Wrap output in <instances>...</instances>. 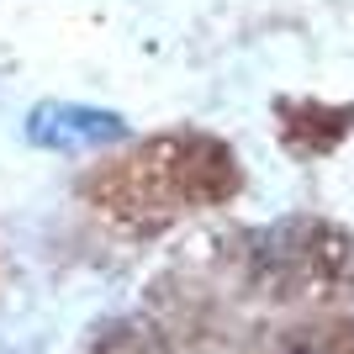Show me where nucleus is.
<instances>
[{
    "instance_id": "f257e3e1",
    "label": "nucleus",
    "mask_w": 354,
    "mask_h": 354,
    "mask_svg": "<svg viewBox=\"0 0 354 354\" xmlns=\"http://www.w3.org/2000/svg\"><path fill=\"white\" fill-rule=\"evenodd\" d=\"M133 138L122 111L85 101H43L27 111V143L53 148V153H95V148H117Z\"/></svg>"
},
{
    "instance_id": "f03ea898",
    "label": "nucleus",
    "mask_w": 354,
    "mask_h": 354,
    "mask_svg": "<svg viewBox=\"0 0 354 354\" xmlns=\"http://www.w3.org/2000/svg\"><path fill=\"white\" fill-rule=\"evenodd\" d=\"M286 354H344V349H328V344H296V349H286Z\"/></svg>"
}]
</instances>
